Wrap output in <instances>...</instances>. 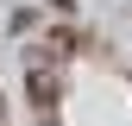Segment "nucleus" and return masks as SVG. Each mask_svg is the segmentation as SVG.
<instances>
[{
    "instance_id": "1",
    "label": "nucleus",
    "mask_w": 132,
    "mask_h": 126,
    "mask_svg": "<svg viewBox=\"0 0 132 126\" xmlns=\"http://www.w3.org/2000/svg\"><path fill=\"white\" fill-rule=\"evenodd\" d=\"M25 94H31L38 114H51V107H57V76H51V69H31V76H25Z\"/></svg>"
}]
</instances>
